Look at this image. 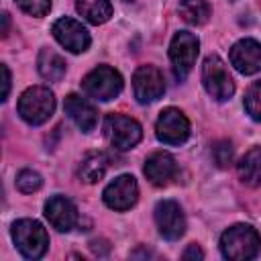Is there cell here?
Segmentation results:
<instances>
[{"label": "cell", "instance_id": "obj_1", "mask_svg": "<svg viewBox=\"0 0 261 261\" xmlns=\"http://www.w3.org/2000/svg\"><path fill=\"white\" fill-rule=\"evenodd\" d=\"M261 249V237L251 224H234L220 237V251L226 259L247 261L257 257Z\"/></svg>", "mask_w": 261, "mask_h": 261}, {"label": "cell", "instance_id": "obj_2", "mask_svg": "<svg viewBox=\"0 0 261 261\" xmlns=\"http://www.w3.org/2000/svg\"><path fill=\"white\" fill-rule=\"evenodd\" d=\"M10 234L16 249L27 259H41L49 249V234L39 220L20 218L12 224Z\"/></svg>", "mask_w": 261, "mask_h": 261}, {"label": "cell", "instance_id": "obj_3", "mask_svg": "<svg viewBox=\"0 0 261 261\" xmlns=\"http://www.w3.org/2000/svg\"><path fill=\"white\" fill-rule=\"evenodd\" d=\"M55 110V96L45 86L27 88L18 98V114L27 124H43Z\"/></svg>", "mask_w": 261, "mask_h": 261}, {"label": "cell", "instance_id": "obj_4", "mask_svg": "<svg viewBox=\"0 0 261 261\" xmlns=\"http://www.w3.org/2000/svg\"><path fill=\"white\" fill-rule=\"evenodd\" d=\"M198 49H200V41L194 33L179 31L173 35V39L169 43V59H171L173 75L179 82H184L188 77V73L192 71L196 57H198Z\"/></svg>", "mask_w": 261, "mask_h": 261}, {"label": "cell", "instance_id": "obj_5", "mask_svg": "<svg viewBox=\"0 0 261 261\" xmlns=\"http://www.w3.org/2000/svg\"><path fill=\"white\" fill-rule=\"evenodd\" d=\"M202 84H204L206 92L214 100H218V102H226L234 94L232 75H230L226 63L218 55H210V57L204 59V65H202Z\"/></svg>", "mask_w": 261, "mask_h": 261}, {"label": "cell", "instance_id": "obj_6", "mask_svg": "<svg viewBox=\"0 0 261 261\" xmlns=\"http://www.w3.org/2000/svg\"><path fill=\"white\" fill-rule=\"evenodd\" d=\"M82 88L90 98L100 100V102H108L120 94L122 75L108 65H98L90 73H86V77L82 80Z\"/></svg>", "mask_w": 261, "mask_h": 261}, {"label": "cell", "instance_id": "obj_7", "mask_svg": "<svg viewBox=\"0 0 261 261\" xmlns=\"http://www.w3.org/2000/svg\"><path fill=\"white\" fill-rule=\"evenodd\" d=\"M104 133L110 141V145L118 151H128L139 145L143 139V128L141 124L124 114H108L104 122Z\"/></svg>", "mask_w": 261, "mask_h": 261}, {"label": "cell", "instance_id": "obj_8", "mask_svg": "<svg viewBox=\"0 0 261 261\" xmlns=\"http://www.w3.org/2000/svg\"><path fill=\"white\" fill-rule=\"evenodd\" d=\"M155 135L165 145H181L190 137V120L181 110L169 106L161 110L155 122Z\"/></svg>", "mask_w": 261, "mask_h": 261}, {"label": "cell", "instance_id": "obj_9", "mask_svg": "<svg viewBox=\"0 0 261 261\" xmlns=\"http://www.w3.org/2000/svg\"><path fill=\"white\" fill-rule=\"evenodd\" d=\"M104 204L116 212L133 208L139 200V184L133 175H118L104 188Z\"/></svg>", "mask_w": 261, "mask_h": 261}, {"label": "cell", "instance_id": "obj_10", "mask_svg": "<svg viewBox=\"0 0 261 261\" xmlns=\"http://www.w3.org/2000/svg\"><path fill=\"white\" fill-rule=\"evenodd\" d=\"M51 33H53L55 41L71 53H84L92 43L88 29L82 22H77L69 16H63V18L55 20L53 27H51Z\"/></svg>", "mask_w": 261, "mask_h": 261}, {"label": "cell", "instance_id": "obj_11", "mask_svg": "<svg viewBox=\"0 0 261 261\" xmlns=\"http://www.w3.org/2000/svg\"><path fill=\"white\" fill-rule=\"evenodd\" d=\"M133 92L141 104H151L159 100L165 92L163 73L155 65H141L133 75Z\"/></svg>", "mask_w": 261, "mask_h": 261}, {"label": "cell", "instance_id": "obj_12", "mask_svg": "<svg viewBox=\"0 0 261 261\" xmlns=\"http://www.w3.org/2000/svg\"><path fill=\"white\" fill-rule=\"evenodd\" d=\"M155 222L167 241H177L186 232V216L173 200H161L155 206Z\"/></svg>", "mask_w": 261, "mask_h": 261}, {"label": "cell", "instance_id": "obj_13", "mask_svg": "<svg viewBox=\"0 0 261 261\" xmlns=\"http://www.w3.org/2000/svg\"><path fill=\"white\" fill-rule=\"evenodd\" d=\"M230 63L243 75L261 71V43L255 39H241L230 47Z\"/></svg>", "mask_w": 261, "mask_h": 261}, {"label": "cell", "instance_id": "obj_14", "mask_svg": "<svg viewBox=\"0 0 261 261\" xmlns=\"http://www.w3.org/2000/svg\"><path fill=\"white\" fill-rule=\"evenodd\" d=\"M45 216L53 228L67 232L77 224V210L73 202L65 196H53L45 202Z\"/></svg>", "mask_w": 261, "mask_h": 261}, {"label": "cell", "instance_id": "obj_15", "mask_svg": "<svg viewBox=\"0 0 261 261\" xmlns=\"http://www.w3.org/2000/svg\"><path fill=\"white\" fill-rule=\"evenodd\" d=\"M143 171H145V177L153 186L161 188V186H167L175 177L177 163H175L173 155H169L167 151H157V153H153V155L147 157Z\"/></svg>", "mask_w": 261, "mask_h": 261}, {"label": "cell", "instance_id": "obj_16", "mask_svg": "<svg viewBox=\"0 0 261 261\" xmlns=\"http://www.w3.org/2000/svg\"><path fill=\"white\" fill-rule=\"evenodd\" d=\"M63 108H65V114L75 122V126L82 133L94 130V126L98 122V114H96V108L86 98H82L77 94H69L63 102Z\"/></svg>", "mask_w": 261, "mask_h": 261}, {"label": "cell", "instance_id": "obj_17", "mask_svg": "<svg viewBox=\"0 0 261 261\" xmlns=\"http://www.w3.org/2000/svg\"><path fill=\"white\" fill-rule=\"evenodd\" d=\"M237 171L243 184L251 188L261 186V147L249 149L237 163Z\"/></svg>", "mask_w": 261, "mask_h": 261}, {"label": "cell", "instance_id": "obj_18", "mask_svg": "<svg viewBox=\"0 0 261 261\" xmlns=\"http://www.w3.org/2000/svg\"><path fill=\"white\" fill-rule=\"evenodd\" d=\"M37 69L45 80L59 82L65 75V59L57 51H53L49 47H43L39 51V57H37Z\"/></svg>", "mask_w": 261, "mask_h": 261}, {"label": "cell", "instance_id": "obj_19", "mask_svg": "<svg viewBox=\"0 0 261 261\" xmlns=\"http://www.w3.org/2000/svg\"><path fill=\"white\" fill-rule=\"evenodd\" d=\"M106 169H108V157L104 153H88L77 167V175L86 184H96L104 177Z\"/></svg>", "mask_w": 261, "mask_h": 261}, {"label": "cell", "instance_id": "obj_20", "mask_svg": "<svg viewBox=\"0 0 261 261\" xmlns=\"http://www.w3.org/2000/svg\"><path fill=\"white\" fill-rule=\"evenodd\" d=\"M75 8L92 24H102L112 16L110 0H75Z\"/></svg>", "mask_w": 261, "mask_h": 261}, {"label": "cell", "instance_id": "obj_21", "mask_svg": "<svg viewBox=\"0 0 261 261\" xmlns=\"http://www.w3.org/2000/svg\"><path fill=\"white\" fill-rule=\"evenodd\" d=\"M210 4L206 0H184L181 6H179V14L184 16L186 22L190 24H206L208 18H210Z\"/></svg>", "mask_w": 261, "mask_h": 261}, {"label": "cell", "instance_id": "obj_22", "mask_svg": "<svg viewBox=\"0 0 261 261\" xmlns=\"http://www.w3.org/2000/svg\"><path fill=\"white\" fill-rule=\"evenodd\" d=\"M245 110L253 120L261 122V80L255 82L247 90V94H245Z\"/></svg>", "mask_w": 261, "mask_h": 261}, {"label": "cell", "instance_id": "obj_23", "mask_svg": "<svg viewBox=\"0 0 261 261\" xmlns=\"http://www.w3.org/2000/svg\"><path fill=\"white\" fill-rule=\"evenodd\" d=\"M232 157H234V149L228 141L222 139V141H216L212 145V159H214L216 167H220V169L228 167L232 163Z\"/></svg>", "mask_w": 261, "mask_h": 261}, {"label": "cell", "instance_id": "obj_24", "mask_svg": "<svg viewBox=\"0 0 261 261\" xmlns=\"http://www.w3.org/2000/svg\"><path fill=\"white\" fill-rule=\"evenodd\" d=\"M43 186V177L33 171V169H22L18 175H16V188L22 192V194H33L37 192L39 188Z\"/></svg>", "mask_w": 261, "mask_h": 261}, {"label": "cell", "instance_id": "obj_25", "mask_svg": "<svg viewBox=\"0 0 261 261\" xmlns=\"http://www.w3.org/2000/svg\"><path fill=\"white\" fill-rule=\"evenodd\" d=\"M20 10L31 16H45L51 8V0H14Z\"/></svg>", "mask_w": 261, "mask_h": 261}, {"label": "cell", "instance_id": "obj_26", "mask_svg": "<svg viewBox=\"0 0 261 261\" xmlns=\"http://www.w3.org/2000/svg\"><path fill=\"white\" fill-rule=\"evenodd\" d=\"M184 259H204V251L198 247V245H188V249L184 251V255H181Z\"/></svg>", "mask_w": 261, "mask_h": 261}, {"label": "cell", "instance_id": "obj_27", "mask_svg": "<svg viewBox=\"0 0 261 261\" xmlns=\"http://www.w3.org/2000/svg\"><path fill=\"white\" fill-rule=\"evenodd\" d=\"M2 86H4V90H2V100H6L8 98V92H10V71H8V65H4L2 63Z\"/></svg>", "mask_w": 261, "mask_h": 261}, {"label": "cell", "instance_id": "obj_28", "mask_svg": "<svg viewBox=\"0 0 261 261\" xmlns=\"http://www.w3.org/2000/svg\"><path fill=\"white\" fill-rule=\"evenodd\" d=\"M2 20H4V29H2V35H6V33H8V14H6V12L2 14Z\"/></svg>", "mask_w": 261, "mask_h": 261}]
</instances>
